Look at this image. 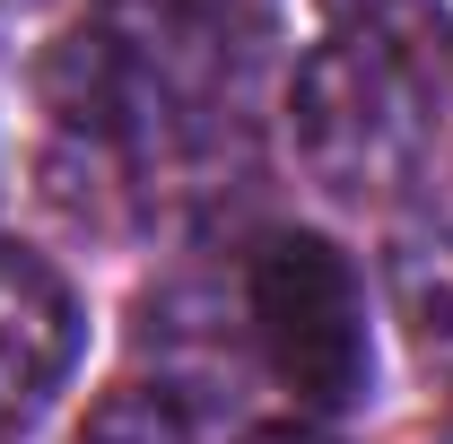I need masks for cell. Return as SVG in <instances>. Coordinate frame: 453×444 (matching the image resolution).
Returning a JSON list of instances; mask_svg holds the SVG:
<instances>
[{"instance_id": "cell-1", "label": "cell", "mask_w": 453, "mask_h": 444, "mask_svg": "<svg viewBox=\"0 0 453 444\" xmlns=\"http://www.w3.org/2000/svg\"><path fill=\"white\" fill-rule=\"evenodd\" d=\"M445 88H453V18L436 0H393L375 18H349L296 61V96H288L296 157L314 166V183H332L349 201L393 192L427 166Z\"/></svg>"}, {"instance_id": "cell-2", "label": "cell", "mask_w": 453, "mask_h": 444, "mask_svg": "<svg viewBox=\"0 0 453 444\" xmlns=\"http://www.w3.org/2000/svg\"><path fill=\"white\" fill-rule=\"evenodd\" d=\"M253 340L271 357V375L296 392V410L332 418V410H357L366 384H375V340H366V287L349 271L332 235H305L288 226L253 253Z\"/></svg>"}, {"instance_id": "cell-3", "label": "cell", "mask_w": 453, "mask_h": 444, "mask_svg": "<svg viewBox=\"0 0 453 444\" xmlns=\"http://www.w3.org/2000/svg\"><path fill=\"white\" fill-rule=\"evenodd\" d=\"M79 296L70 279L27 253V244H0V427H27L79 366Z\"/></svg>"}, {"instance_id": "cell-4", "label": "cell", "mask_w": 453, "mask_h": 444, "mask_svg": "<svg viewBox=\"0 0 453 444\" xmlns=\"http://www.w3.org/2000/svg\"><path fill=\"white\" fill-rule=\"evenodd\" d=\"M79 444H192V427H183V410H174L166 392L131 384V392H105V401L88 410Z\"/></svg>"}, {"instance_id": "cell-5", "label": "cell", "mask_w": 453, "mask_h": 444, "mask_svg": "<svg viewBox=\"0 0 453 444\" xmlns=\"http://www.w3.org/2000/svg\"><path fill=\"white\" fill-rule=\"evenodd\" d=\"M401 305L427 340H453V244H401Z\"/></svg>"}, {"instance_id": "cell-6", "label": "cell", "mask_w": 453, "mask_h": 444, "mask_svg": "<svg viewBox=\"0 0 453 444\" xmlns=\"http://www.w3.org/2000/svg\"><path fill=\"white\" fill-rule=\"evenodd\" d=\"M244 444H340V436H323V427H305V418H280V427H253Z\"/></svg>"}, {"instance_id": "cell-7", "label": "cell", "mask_w": 453, "mask_h": 444, "mask_svg": "<svg viewBox=\"0 0 453 444\" xmlns=\"http://www.w3.org/2000/svg\"><path fill=\"white\" fill-rule=\"evenodd\" d=\"M332 27H349V18H375V9H393V0H314Z\"/></svg>"}, {"instance_id": "cell-8", "label": "cell", "mask_w": 453, "mask_h": 444, "mask_svg": "<svg viewBox=\"0 0 453 444\" xmlns=\"http://www.w3.org/2000/svg\"><path fill=\"white\" fill-rule=\"evenodd\" d=\"M445 444H453V436H445Z\"/></svg>"}]
</instances>
